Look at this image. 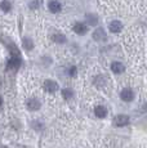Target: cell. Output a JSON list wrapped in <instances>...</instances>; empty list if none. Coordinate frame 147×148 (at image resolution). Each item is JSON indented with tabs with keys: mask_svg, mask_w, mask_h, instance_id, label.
<instances>
[{
	"mask_svg": "<svg viewBox=\"0 0 147 148\" xmlns=\"http://www.w3.org/2000/svg\"><path fill=\"white\" fill-rule=\"evenodd\" d=\"M48 9H49V12L53 13V14L59 13L62 10L61 1H58V0H49V1H48Z\"/></svg>",
	"mask_w": 147,
	"mask_h": 148,
	"instance_id": "cell-3",
	"label": "cell"
},
{
	"mask_svg": "<svg viewBox=\"0 0 147 148\" xmlns=\"http://www.w3.org/2000/svg\"><path fill=\"white\" fill-rule=\"evenodd\" d=\"M94 115L98 119H104L107 116V108L104 106H97L94 108Z\"/></svg>",
	"mask_w": 147,
	"mask_h": 148,
	"instance_id": "cell-11",
	"label": "cell"
},
{
	"mask_svg": "<svg viewBox=\"0 0 147 148\" xmlns=\"http://www.w3.org/2000/svg\"><path fill=\"white\" fill-rule=\"evenodd\" d=\"M62 97L69 101V99H71L74 97V90L70 89V88H65V89H62Z\"/></svg>",
	"mask_w": 147,
	"mask_h": 148,
	"instance_id": "cell-16",
	"label": "cell"
},
{
	"mask_svg": "<svg viewBox=\"0 0 147 148\" xmlns=\"http://www.w3.org/2000/svg\"><path fill=\"white\" fill-rule=\"evenodd\" d=\"M111 70L115 73H123L125 71V66L121 62H112L111 63Z\"/></svg>",
	"mask_w": 147,
	"mask_h": 148,
	"instance_id": "cell-12",
	"label": "cell"
},
{
	"mask_svg": "<svg viewBox=\"0 0 147 148\" xmlns=\"http://www.w3.org/2000/svg\"><path fill=\"white\" fill-rule=\"evenodd\" d=\"M10 52H12V56H10L9 61L7 62V68L8 70H17V68H19V66L22 64L21 54L17 50L14 44H13V47H10Z\"/></svg>",
	"mask_w": 147,
	"mask_h": 148,
	"instance_id": "cell-1",
	"label": "cell"
},
{
	"mask_svg": "<svg viewBox=\"0 0 147 148\" xmlns=\"http://www.w3.org/2000/svg\"><path fill=\"white\" fill-rule=\"evenodd\" d=\"M40 5H41V0H31V1L29 3V8L31 10L38 9Z\"/></svg>",
	"mask_w": 147,
	"mask_h": 148,
	"instance_id": "cell-17",
	"label": "cell"
},
{
	"mask_svg": "<svg viewBox=\"0 0 147 148\" xmlns=\"http://www.w3.org/2000/svg\"><path fill=\"white\" fill-rule=\"evenodd\" d=\"M76 73H78V71H76V67H70L69 68V75L71 76V77H75L76 76Z\"/></svg>",
	"mask_w": 147,
	"mask_h": 148,
	"instance_id": "cell-18",
	"label": "cell"
},
{
	"mask_svg": "<svg viewBox=\"0 0 147 148\" xmlns=\"http://www.w3.org/2000/svg\"><path fill=\"white\" fill-rule=\"evenodd\" d=\"M85 23L88 26H95L98 23V17L94 13H88L85 16Z\"/></svg>",
	"mask_w": 147,
	"mask_h": 148,
	"instance_id": "cell-10",
	"label": "cell"
},
{
	"mask_svg": "<svg viewBox=\"0 0 147 148\" xmlns=\"http://www.w3.org/2000/svg\"><path fill=\"white\" fill-rule=\"evenodd\" d=\"M40 107H41V103L39 99L31 98L27 101V108H29L30 111H38V110H40Z\"/></svg>",
	"mask_w": 147,
	"mask_h": 148,
	"instance_id": "cell-9",
	"label": "cell"
},
{
	"mask_svg": "<svg viewBox=\"0 0 147 148\" xmlns=\"http://www.w3.org/2000/svg\"><path fill=\"white\" fill-rule=\"evenodd\" d=\"M123 23H121V21H119V19H114V21H111L109 23V30L111 31L112 34H119L121 32V30H123Z\"/></svg>",
	"mask_w": 147,
	"mask_h": 148,
	"instance_id": "cell-6",
	"label": "cell"
},
{
	"mask_svg": "<svg viewBox=\"0 0 147 148\" xmlns=\"http://www.w3.org/2000/svg\"><path fill=\"white\" fill-rule=\"evenodd\" d=\"M22 45H23V48L26 50H31L34 48V41L31 38H27V36H25V38H22Z\"/></svg>",
	"mask_w": 147,
	"mask_h": 148,
	"instance_id": "cell-15",
	"label": "cell"
},
{
	"mask_svg": "<svg viewBox=\"0 0 147 148\" xmlns=\"http://www.w3.org/2000/svg\"><path fill=\"white\" fill-rule=\"evenodd\" d=\"M72 31L75 34H78V35L83 36V35H85V34L88 32V25H87L85 22L78 21V22H75V23L72 25Z\"/></svg>",
	"mask_w": 147,
	"mask_h": 148,
	"instance_id": "cell-2",
	"label": "cell"
},
{
	"mask_svg": "<svg viewBox=\"0 0 147 148\" xmlns=\"http://www.w3.org/2000/svg\"><path fill=\"white\" fill-rule=\"evenodd\" d=\"M43 86H44V89L47 90L48 93H56L59 89L58 84L56 81H53V80H45Z\"/></svg>",
	"mask_w": 147,
	"mask_h": 148,
	"instance_id": "cell-7",
	"label": "cell"
},
{
	"mask_svg": "<svg viewBox=\"0 0 147 148\" xmlns=\"http://www.w3.org/2000/svg\"><path fill=\"white\" fill-rule=\"evenodd\" d=\"M129 116H126V115H117V116H115L114 117V125L115 126H125V125H128L129 124Z\"/></svg>",
	"mask_w": 147,
	"mask_h": 148,
	"instance_id": "cell-5",
	"label": "cell"
},
{
	"mask_svg": "<svg viewBox=\"0 0 147 148\" xmlns=\"http://www.w3.org/2000/svg\"><path fill=\"white\" fill-rule=\"evenodd\" d=\"M12 8H13V5L10 3V0H1L0 1V9L4 13H9L12 10Z\"/></svg>",
	"mask_w": 147,
	"mask_h": 148,
	"instance_id": "cell-13",
	"label": "cell"
},
{
	"mask_svg": "<svg viewBox=\"0 0 147 148\" xmlns=\"http://www.w3.org/2000/svg\"><path fill=\"white\" fill-rule=\"evenodd\" d=\"M3 104V99H1V97H0V106Z\"/></svg>",
	"mask_w": 147,
	"mask_h": 148,
	"instance_id": "cell-19",
	"label": "cell"
},
{
	"mask_svg": "<svg viewBox=\"0 0 147 148\" xmlns=\"http://www.w3.org/2000/svg\"><path fill=\"white\" fill-rule=\"evenodd\" d=\"M52 40L54 42H57V44H65V42L67 41V39H66V36H65L63 34L56 32V34H53L52 35Z\"/></svg>",
	"mask_w": 147,
	"mask_h": 148,
	"instance_id": "cell-14",
	"label": "cell"
},
{
	"mask_svg": "<svg viewBox=\"0 0 147 148\" xmlns=\"http://www.w3.org/2000/svg\"><path fill=\"white\" fill-rule=\"evenodd\" d=\"M120 98L123 99L124 102H132L133 99H134V92H133L132 89H129V88H125V89L121 90Z\"/></svg>",
	"mask_w": 147,
	"mask_h": 148,
	"instance_id": "cell-8",
	"label": "cell"
},
{
	"mask_svg": "<svg viewBox=\"0 0 147 148\" xmlns=\"http://www.w3.org/2000/svg\"><path fill=\"white\" fill-rule=\"evenodd\" d=\"M93 40L94 41H104L106 40V31L103 30L102 27H97L94 31H93V35H92Z\"/></svg>",
	"mask_w": 147,
	"mask_h": 148,
	"instance_id": "cell-4",
	"label": "cell"
}]
</instances>
